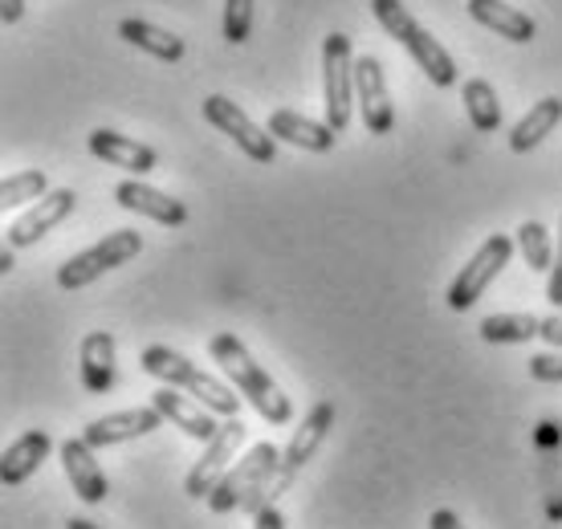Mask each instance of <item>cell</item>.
Returning a JSON list of instances; mask_svg holds the SVG:
<instances>
[{
	"mask_svg": "<svg viewBox=\"0 0 562 529\" xmlns=\"http://www.w3.org/2000/svg\"><path fill=\"white\" fill-rule=\"evenodd\" d=\"M212 359L221 362V371L233 379V387L257 407V416H266V424H290L294 419V404H290V395L266 375V367L245 350L237 335H216L209 342Z\"/></svg>",
	"mask_w": 562,
	"mask_h": 529,
	"instance_id": "obj_1",
	"label": "cell"
},
{
	"mask_svg": "<svg viewBox=\"0 0 562 529\" xmlns=\"http://www.w3.org/2000/svg\"><path fill=\"white\" fill-rule=\"evenodd\" d=\"M281 469V452L273 444H254L245 457L221 476V485L209 493V509L216 517L233 514V509H245V514H257L266 509V493L273 485V476Z\"/></svg>",
	"mask_w": 562,
	"mask_h": 529,
	"instance_id": "obj_2",
	"label": "cell"
},
{
	"mask_svg": "<svg viewBox=\"0 0 562 529\" xmlns=\"http://www.w3.org/2000/svg\"><path fill=\"white\" fill-rule=\"evenodd\" d=\"M139 367L147 375L159 379V383L183 387L188 395H196V404H204L209 412H216V416L233 419L240 412V395H233V387H225L221 379H212L209 371H200L196 362H188L180 350L155 342V347H147L139 354Z\"/></svg>",
	"mask_w": 562,
	"mask_h": 529,
	"instance_id": "obj_3",
	"label": "cell"
},
{
	"mask_svg": "<svg viewBox=\"0 0 562 529\" xmlns=\"http://www.w3.org/2000/svg\"><path fill=\"white\" fill-rule=\"evenodd\" d=\"M371 13H375V21H380L383 29H387V37H392V42H400L404 49H408L412 61L428 74V82L432 86L457 82V61H452V54L436 42L432 33H428V29H424L420 21L400 4V0H371Z\"/></svg>",
	"mask_w": 562,
	"mask_h": 529,
	"instance_id": "obj_4",
	"label": "cell"
},
{
	"mask_svg": "<svg viewBox=\"0 0 562 529\" xmlns=\"http://www.w3.org/2000/svg\"><path fill=\"white\" fill-rule=\"evenodd\" d=\"M323 111L330 131H347L355 111V57L347 33H330L323 42Z\"/></svg>",
	"mask_w": 562,
	"mask_h": 529,
	"instance_id": "obj_5",
	"label": "cell"
},
{
	"mask_svg": "<svg viewBox=\"0 0 562 529\" xmlns=\"http://www.w3.org/2000/svg\"><path fill=\"white\" fill-rule=\"evenodd\" d=\"M143 249V237L135 228H119V233H106L99 245H90L86 252L70 257V261L57 269V285L61 290H86L90 281H99L102 273H111L119 264H127L135 252Z\"/></svg>",
	"mask_w": 562,
	"mask_h": 529,
	"instance_id": "obj_6",
	"label": "cell"
},
{
	"mask_svg": "<svg viewBox=\"0 0 562 529\" xmlns=\"http://www.w3.org/2000/svg\"><path fill=\"white\" fill-rule=\"evenodd\" d=\"M330 428H335V404L323 399V404L310 407V416L297 424L294 440H290L285 452H281V469H278V476H273V485H269V493H266V505L278 502L281 493H290L294 476L302 473V469H306V460L323 448V440L330 436Z\"/></svg>",
	"mask_w": 562,
	"mask_h": 529,
	"instance_id": "obj_7",
	"label": "cell"
},
{
	"mask_svg": "<svg viewBox=\"0 0 562 529\" xmlns=\"http://www.w3.org/2000/svg\"><path fill=\"white\" fill-rule=\"evenodd\" d=\"M509 257H514V240L502 237V233H493L485 245H481L473 257H469V264H461V273L452 278L449 285V306L457 309V314H464V309L477 306V297L485 290H490V281L502 273L509 264Z\"/></svg>",
	"mask_w": 562,
	"mask_h": 529,
	"instance_id": "obj_8",
	"label": "cell"
},
{
	"mask_svg": "<svg viewBox=\"0 0 562 529\" xmlns=\"http://www.w3.org/2000/svg\"><path fill=\"white\" fill-rule=\"evenodd\" d=\"M204 119H209V123L216 126L221 135H228V139L237 143L240 151L249 155L254 164H261V168L278 159V139H273V135H266V131H261V126H257L249 114L240 111L237 102H228L225 94H209V98H204Z\"/></svg>",
	"mask_w": 562,
	"mask_h": 529,
	"instance_id": "obj_9",
	"label": "cell"
},
{
	"mask_svg": "<svg viewBox=\"0 0 562 529\" xmlns=\"http://www.w3.org/2000/svg\"><path fill=\"white\" fill-rule=\"evenodd\" d=\"M245 436H249V428H245L237 416L221 424V432L204 444V457L192 464V473H188V481H183V493H188L192 502H200V497L209 502V493L221 485V476L228 473V460L237 457V448L245 444Z\"/></svg>",
	"mask_w": 562,
	"mask_h": 529,
	"instance_id": "obj_10",
	"label": "cell"
},
{
	"mask_svg": "<svg viewBox=\"0 0 562 529\" xmlns=\"http://www.w3.org/2000/svg\"><path fill=\"white\" fill-rule=\"evenodd\" d=\"M355 102L363 111V126L371 135H392L395 111L392 94H387V74H383L380 57H355Z\"/></svg>",
	"mask_w": 562,
	"mask_h": 529,
	"instance_id": "obj_11",
	"label": "cell"
},
{
	"mask_svg": "<svg viewBox=\"0 0 562 529\" xmlns=\"http://www.w3.org/2000/svg\"><path fill=\"white\" fill-rule=\"evenodd\" d=\"M74 209H78V195H74L70 188L45 192L33 209L21 212V216L9 224V245H13V249H29V245H37V240H42L45 233H54L57 224L66 221Z\"/></svg>",
	"mask_w": 562,
	"mask_h": 529,
	"instance_id": "obj_12",
	"label": "cell"
},
{
	"mask_svg": "<svg viewBox=\"0 0 562 529\" xmlns=\"http://www.w3.org/2000/svg\"><path fill=\"white\" fill-rule=\"evenodd\" d=\"M155 428H164L159 407H127V412H111V416L90 419V424H86V432H82V440L90 448H111V444L139 440V436H151Z\"/></svg>",
	"mask_w": 562,
	"mask_h": 529,
	"instance_id": "obj_13",
	"label": "cell"
},
{
	"mask_svg": "<svg viewBox=\"0 0 562 529\" xmlns=\"http://www.w3.org/2000/svg\"><path fill=\"white\" fill-rule=\"evenodd\" d=\"M114 204L127 212H139V216H147V221H155V224H168V228H180V224L188 221L183 200H176V195L159 192V188L139 183V180L119 183V188H114Z\"/></svg>",
	"mask_w": 562,
	"mask_h": 529,
	"instance_id": "obj_14",
	"label": "cell"
},
{
	"mask_svg": "<svg viewBox=\"0 0 562 529\" xmlns=\"http://www.w3.org/2000/svg\"><path fill=\"white\" fill-rule=\"evenodd\" d=\"M94 452H99V448H90L82 436L61 444V469H66L74 493H78L86 505H102L106 502V493H111V481H106L102 464L94 460Z\"/></svg>",
	"mask_w": 562,
	"mask_h": 529,
	"instance_id": "obj_15",
	"label": "cell"
},
{
	"mask_svg": "<svg viewBox=\"0 0 562 529\" xmlns=\"http://www.w3.org/2000/svg\"><path fill=\"white\" fill-rule=\"evenodd\" d=\"M151 407H159V416L171 419V424H176L183 436H192V440H204V444H209L212 436L221 432V424L212 419L216 412H209L204 404H188L180 391L168 387V383L151 395Z\"/></svg>",
	"mask_w": 562,
	"mask_h": 529,
	"instance_id": "obj_16",
	"label": "cell"
},
{
	"mask_svg": "<svg viewBox=\"0 0 562 529\" xmlns=\"http://www.w3.org/2000/svg\"><path fill=\"white\" fill-rule=\"evenodd\" d=\"M90 151L99 155L102 164H111V168H123L131 176H147L155 171L159 164V155L147 147V143H135L127 135H119V131H90Z\"/></svg>",
	"mask_w": 562,
	"mask_h": 529,
	"instance_id": "obj_17",
	"label": "cell"
},
{
	"mask_svg": "<svg viewBox=\"0 0 562 529\" xmlns=\"http://www.w3.org/2000/svg\"><path fill=\"white\" fill-rule=\"evenodd\" d=\"M469 16H473L477 25L493 29L497 37L514 42V45H530L535 42V33H538L535 21L521 13V9L506 4V0H469Z\"/></svg>",
	"mask_w": 562,
	"mask_h": 529,
	"instance_id": "obj_18",
	"label": "cell"
},
{
	"mask_svg": "<svg viewBox=\"0 0 562 529\" xmlns=\"http://www.w3.org/2000/svg\"><path fill=\"white\" fill-rule=\"evenodd\" d=\"M269 135L281 143H294L302 151L323 155L335 147L338 131H330L326 123H314V119H306V114H297V111H273L269 114Z\"/></svg>",
	"mask_w": 562,
	"mask_h": 529,
	"instance_id": "obj_19",
	"label": "cell"
},
{
	"mask_svg": "<svg viewBox=\"0 0 562 529\" xmlns=\"http://www.w3.org/2000/svg\"><path fill=\"white\" fill-rule=\"evenodd\" d=\"M78 362H82V387L90 395H106L114 387V375H119V367H114V338L106 330H94V335L82 338V350H78Z\"/></svg>",
	"mask_w": 562,
	"mask_h": 529,
	"instance_id": "obj_20",
	"label": "cell"
},
{
	"mask_svg": "<svg viewBox=\"0 0 562 529\" xmlns=\"http://www.w3.org/2000/svg\"><path fill=\"white\" fill-rule=\"evenodd\" d=\"M49 448H54L49 432H25V436H16L13 444L4 448V457H0V481H4V485H25L29 476H33L45 464Z\"/></svg>",
	"mask_w": 562,
	"mask_h": 529,
	"instance_id": "obj_21",
	"label": "cell"
},
{
	"mask_svg": "<svg viewBox=\"0 0 562 529\" xmlns=\"http://www.w3.org/2000/svg\"><path fill=\"white\" fill-rule=\"evenodd\" d=\"M119 37L143 54L159 57V61H180L183 57V37L168 33V29L151 25V21H139V16H127L123 25H119Z\"/></svg>",
	"mask_w": 562,
	"mask_h": 529,
	"instance_id": "obj_22",
	"label": "cell"
},
{
	"mask_svg": "<svg viewBox=\"0 0 562 529\" xmlns=\"http://www.w3.org/2000/svg\"><path fill=\"white\" fill-rule=\"evenodd\" d=\"M559 123H562V98H542V102H535V106L526 111V119L514 126V135H509V147H514L518 155L535 151L538 143L547 139V135Z\"/></svg>",
	"mask_w": 562,
	"mask_h": 529,
	"instance_id": "obj_23",
	"label": "cell"
},
{
	"mask_svg": "<svg viewBox=\"0 0 562 529\" xmlns=\"http://www.w3.org/2000/svg\"><path fill=\"white\" fill-rule=\"evenodd\" d=\"M461 102H464L469 123L477 126L481 135H490V131L502 126V102H497V90H493L485 78H469L461 90Z\"/></svg>",
	"mask_w": 562,
	"mask_h": 529,
	"instance_id": "obj_24",
	"label": "cell"
},
{
	"mask_svg": "<svg viewBox=\"0 0 562 529\" xmlns=\"http://www.w3.org/2000/svg\"><path fill=\"white\" fill-rule=\"evenodd\" d=\"M542 335V318L535 314H490L481 322V338L493 347H514V342H530Z\"/></svg>",
	"mask_w": 562,
	"mask_h": 529,
	"instance_id": "obj_25",
	"label": "cell"
},
{
	"mask_svg": "<svg viewBox=\"0 0 562 529\" xmlns=\"http://www.w3.org/2000/svg\"><path fill=\"white\" fill-rule=\"evenodd\" d=\"M518 249H521V257H526L530 269L550 273V264H554V240H550V233L538 221L518 224Z\"/></svg>",
	"mask_w": 562,
	"mask_h": 529,
	"instance_id": "obj_26",
	"label": "cell"
},
{
	"mask_svg": "<svg viewBox=\"0 0 562 529\" xmlns=\"http://www.w3.org/2000/svg\"><path fill=\"white\" fill-rule=\"evenodd\" d=\"M45 192H49V180H45L42 171H16V176H9V180L0 183V204H4V209L37 204Z\"/></svg>",
	"mask_w": 562,
	"mask_h": 529,
	"instance_id": "obj_27",
	"label": "cell"
},
{
	"mask_svg": "<svg viewBox=\"0 0 562 529\" xmlns=\"http://www.w3.org/2000/svg\"><path fill=\"white\" fill-rule=\"evenodd\" d=\"M254 4L257 0H225V33L228 45H245L249 42V29H254Z\"/></svg>",
	"mask_w": 562,
	"mask_h": 529,
	"instance_id": "obj_28",
	"label": "cell"
},
{
	"mask_svg": "<svg viewBox=\"0 0 562 529\" xmlns=\"http://www.w3.org/2000/svg\"><path fill=\"white\" fill-rule=\"evenodd\" d=\"M530 379L535 383H562V359L559 354H535L530 359Z\"/></svg>",
	"mask_w": 562,
	"mask_h": 529,
	"instance_id": "obj_29",
	"label": "cell"
},
{
	"mask_svg": "<svg viewBox=\"0 0 562 529\" xmlns=\"http://www.w3.org/2000/svg\"><path fill=\"white\" fill-rule=\"evenodd\" d=\"M547 302L562 309V228H559V249H554V264H550V285H547Z\"/></svg>",
	"mask_w": 562,
	"mask_h": 529,
	"instance_id": "obj_30",
	"label": "cell"
},
{
	"mask_svg": "<svg viewBox=\"0 0 562 529\" xmlns=\"http://www.w3.org/2000/svg\"><path fill=\"white\" fill-rule=\"evenodd\" d=\"M254 529H285V517L278 514V505H266L254 514Z\"/></svg>",
	"mask_w": 562,
	"mask_h": 529,
	"instance_id": "obj_31",
	"label": "cell"
},
{
	"mask_svg": "<svg viewBox=\"0 0 562 529\" xmlns=\"http://www.w3.org/2000/svg\"><path fill=\"white\" fill-rule=\"evenodd\" d=\"M428 529H464L461 517L452 514V509H436L432 517H428Z\"/></svg>",
	"mask_w": 562,
	"mask_h": 529,
	"instance_id": "obj_32",
	"label": "cell"
},
{
	"mask_svg": "<svg viewBox=\"0 0 562 529\" xmlns=\"http://www.w3.org/2000/svg\"><path fill=\"white\" fill-rule=\"evenodd\" d=\"M538 338H547L550 347H562V318L554 314V318H542V335Z\"/></svg>",
	"mask_w": 562,
	"mask_h": 529,
	"instance_id": "obj_33",
	"label": "cell"
},
{
	"mask_svg": "<svg viewBox=\"0 0 562 529\" xmlns=\"http://www.w3.org/2000/svg\"><path fill=\"white\" fill-rule=\"evenodd\" d=\"M0 16H4V25H16L25 16V0H0Z\"/></svg>",
	"mask_w": 562,
	"mask_h": 529,
	"instance_id": "obj_34",
	"label": "cell"
},
{
	"mask_svg": "<svg viewBox=\"0 0 562 529\" xmlns=\"http://www.w3.org/2000/svg\"><path fill=\"white\" fill-rule=\"evenodd\" d=\"M13 245H4V249H0V273H9V269H13L16 264V257H13Z\"/></svg>",
	"mask_w": 562,
	"mask_h": 529,
	"instance_id": "obj_35",
	"label": "cell"
},
{
	"mask_svg": "<svg viewBox=\"0 0 562 529\" xmlns=\"http://www.w3.org/2000/svg\"><path fill=\"white\" fill-rule=\"evenodd\" d=\"M70 529H102V526H94L90 517H70Z\"/></svg>",
	"mask_w": 562,
	"mask_h": 529,
	"instance_id": "obj_36",
	"label": "cell"
},
{
	"mask_svg": "<svg viewBox=\"0 0 562 529\" xmlns=\"http://www.w3.org/2000/svg\"><path fill=\"white\" fill-rule=\"evenodd\" d=\"M547 514H550V521H562V497H559V502H554V505H550Z\"/></svg>",
	"mask_w": 562,
	"mask_h": 529,
	"instance_id": "obj_37",
	"label": "cell"
}]
</instances>
